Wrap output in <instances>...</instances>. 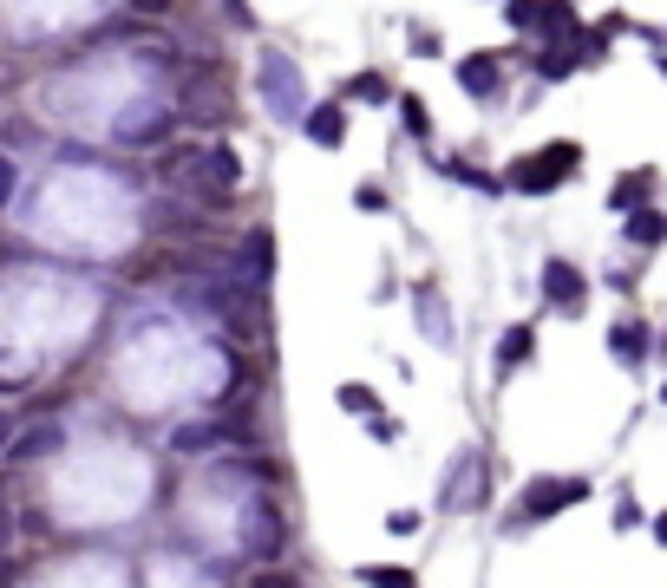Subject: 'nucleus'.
<instances>
[{
    "instance_id": "2f4dec72",
    "label": "nucleus",
    "mask_w": 667,
    "mask_h": 588,
    "mask_svg": "<svg viewBox=\"0 0 667 588\" xmlns=\"http://www.w3.org/2000/svg\"><path fill=\"white\" fill-rule=\"evenodd\" d=\"M642 523V511H635V497H622V511H615V529H635Z\"/></svg>"
},
{
    "instance_id": "7c9ffc66",
    "label": "nucleus",
    "mask_w": 667,
    "mask_h": 588,
    "mask_svg": "<svg viewBox=\"0 0 667 588\" xmlns=\"http://www.w3.org/2000/svg\"><path fill=\"white\" fill-rule=\"evenodd\" d=\"M170 7H177V0H132V13H145V20H164Z\"/></svg>"
},
{
    "instance_id": "6e6552de",
    "label": "nucleus",
    "mask_w": 667,
    "mask_h": 588,
    "mask_svg": "<svg viewBox=\"0 0 667 588\" xmlns=\"http://www.w3.org/2000/svg\"><path fill=\"white\" fill-rule=\"evenodd\" d=\"M177 112H184V118H217L222 112L217 66H190V73H184V85H177Z\"/></svg>"
},
{
    "instance_id": "f8f14e48",
    "label": "nucleus",
    "mask_w": 667,
    "mask_h": 588,
    "mask_svg": "<svg viewBox=\"0 0 667 588\" xmlns=\"http://www.w3.org/2000/svg\"><path fill=\"white\" fill-rule=\"evenodd\" d=\"M301 132H308V138H314V145H341V138H347V112H341V105H314V112H301Z\"/></svg>"
},
{
    "instance_id": "c85d7f7f",
    "label": "nucleus",
    "mask_w": 667,
    "mask_h": 588,
    "mask_svg": "<svg viewBox=\"0 0 667 588\" xmlns=\"http://www.w3.org/2000/svg\"><path fill=\"white\" fill-rule=\"evenodd\" d=\"M354 98H386V78H379V73H361V78H354Z\"/></svg>"
},
{
    "instance_id": "4468645a",
    "label": "nucleus",
    "mask_w": 667,
    "mask_h": 588,
    "mask_svg": "<svg viewBox=\"0 0 667 588\" xmlns=\"http://www.w3.org/2000/svg\"><path fill=\"white\" fill-rule=\"evenodd\" d=\"M118 132H125L132 145H157V138L170 132V112H164V105H150V112H138V118H125Z\"/></svg>"
},
{
    "instance_id": "1a4fd4ad",
    "label": "nucleus",
    "mask_w": 667,
    "mask_h": 588,
    "mask_svg": "<svg viewBox=\"0 0 667 588\" xmlns=\"http://www.w3.org/2000/svg\"><path fill=\"white\" fill-rule=\"evenodd\" d=\"M543 294H550V307L576 314L590 288H583V275H576V262H543Z\"/></svg>"
},
{
    "instance_id": "b1692460",
    "label": "nucleus",
    "mask_w": 667,
    "mask_h": 588,
    "mask_svg": "<svg viewBox=\"0 0 667 588\" xmlns=\"http://www.w3.org/2000/svg\"><path fill=\"white\" fill-rule=\"evenodd\" d=\"M642 190H648V170L622 177V183H615V210H635V203H642Z\"/></svg>"
},
{
    "instance_id": "20e7f679",
    "label": "nucleus",
    "mask_w": 667,
    "mask_h": 588,
    "mask_svg": "<svg viewBox=\"0 0 667 588\" xmlns=\"http://www.w3.org/2000/svg\"><path fill=\"white\" fill-rule=\"evenodd\" d=\"M157 177L170 183V190H190V197H217V183H210V150L204 145H177V150H164L157 157Z\"/></svg>"
},
{
    "instance_id": "f704fd0d",
    "label": "nucleus",
    "mask_w": 667,
    "mask_h": 588,
    "mask_svg": "<svg viewBox=\"0 0 667 588\" xmlns=\"http://www.w3.org/2000/svg\"><path fill=\"white\" fill-rule=\"evenodd\" d=\"M655 543H667V511H661V516H655Z\"/></svg>"
},
{
    "instance_id": "bb28decb",
    "label": "nucleus",
    "mask_w": 667,
    "mask_h": 588,
    "mask_svg": "<svg viewBox=\"0 0 667 588\" xmlns=\"http://www.w3.org/2000/svg\"><path fill=\"white\" fill-rule=\"evenodd\" d=\"M354 203H361L367 217H379V210H386V190H379V183H361V190H354Z\"/></svg>"
},
{
    "instance_id": "7ed1b4c3",
    "label": "nucleus",
    "mask_w": 667,
    "mask_h": 588,
    "mask_svg": "<svg viewBox=\"0 0 667 588\" xmlns=\"http://www.w3.org/2000/svg\"><path fill=\"white\" fill-rule=\"evenodd\" d=\"M576 164H583V150H576V145H543L536 157L511 164V190H556Z\"/></svg>"
},
{
    "instance_id": "c756f323",
    "label": "nucleus",
    "mask_w": 667,
    "mask_h": 588,
    "mask_svg": "<svg viewBox=\"0 0 667 588\" xmlns=\"http://www.w3.org/2000/svg\"><path fill=\"white\" fill-rule=\"evenodd\" d=\"M386 529H393V536H419V516L399 511V516H386Z\"/></svg>"
},
{
    "instance_id": "9d476101",
    "label": "nucleus",
    "mask_w": 667,
    "mask_h": 588,
    "mask_svg": "<svg viewBox=\"0 0 667 588\" xmlns=\"http://www.w3.org/2000/svg\"><path fill=\"white\" fill-rule=\"evenodd\" d=\"M458 85H465L471 98H498V85H504V66H498L491 53H471V60H458Z\"/></svg>"
},
{
    "instance_id": "393cba45",
    "label": "nucleus",
    "mask_w": 667,
    "mask_h": 588,
    "mask_svg": "<svg viewBox=\"0 0 667 588\" xmlns=\"http://www.w3.org/2000/svg\"><path fill=\"white\" fill-rule=\"evenodd\" d=\"M504 13H511V27H536V13H543V0H504Z\"/></svg>"
},
{
    "instance_id": "f3484780",
    "label": "nucleus",
    "mask_w": 667,
    "mask_h": 588,
    "mask_svg": "<svg viewBox=\"0 0 667 588\" xmlns=\"http://www.w3.org/2000/svg\"><path fill=\"white\" fill-rule=\"evenodd\" d=\"M334 399H341V412H361V419H379V392H373V386H361V379H347V386H341Z\"/></svg>"
},
{
    "instance_id": "2eb2a0df",
    "label": "nucleus",
    "mask_w": 667,
    "mask_h": 588,
    "mask_svg": "<svg viewBox=\"0 0 667 588\" xmlns=\"http://www.w3.org/2000/svg\"><path fill=\"white\" fill-rule=\"evenodd\" d=\"M530 354H536V334H530V327H511V334L498 340V372H518Z\"/></svg>"
},
{
    "instance_id": "473e14b6",
    "label": "nucleus",
    "mask_w": 667,
    "mask_h": 588,
    "mask_svg": "<svg viewBox=\"0 0 667 588\" xmlns=\"http://www.w3.org/2000/svg\"><path fill=\"white\" fill-rule=\"evenodd\" d=\"M13 439H20V419H13V412H0V451H7Z\"/></svg>"
},
{
    "instance_id": "423d86ee",
    "label": "nucleus",
    "mask_w": 667,
    "mask_h": 588,
    "mask_svg": "<svg viewBox=\"0 0 667 588\" xmlns=\"http://www.w3.org/2000/svg\"><path fill=\"white\" fill-rule=\"evenodd\" d=\"M249 529H242V549L256 556V563H275L282 556V543H289V529H282V511L275 504H249V516H242Z\"/></svg>"
},
{
    "instance_id": "a878e982",
    "label": "nucleus",
    "mask_w": 667,
    "mask_h": 588,
    "mask_svg": "<svg viewBox=\"0 0 667 588\" xmlns=\"http://www.w3.org/2000/svg\"><path fill=\"white\" fill-rule=\"evenodd\" d=\"M138 66H145V73H170L177 60H170V46H145V53H138Z\"/></svg>"
},
{
    "instance_id": "ddd939ff",
    "label": "nucleus",
    "mask_w": 667,
    "mask_h": 588,
    "mask_svg": "<svg viewBox=\"0 0 667 588\" xmlns=\"http://www.w3.org/2000/svg\"><path fill=\"white\" fill-rule=\"evenodd\" d=\"M222 439H229V432H222L217 419H210V426H177V432H170V451H184V458H190V451H217Z\"/></svg>"
},
{
    "instance_id": "aec40b11",
    "label": "nucleus",
    "mask_w": 667,
    "mask_h": 588,
    "mask_svg": "<svg viewBox=\"0 0 667 588\" xmlns=\"http://www.w3.org/2000/svg\"><path fill=\"white\" fill-rule=\"evenodd\" d=\"M40 451H60V426H40V432L7 444V458H40Z\"/></svg>"
},
{
    "instance_id": "39448f33",
    "label": "nucleus",
    "mask_w": 667,
    "mask_h": 588,
    "mask_svg": "<svg viewBox=\"0 0 667 588\" xmlns=\"http://www.w3.org/2000/svg\"><path fill=\"white\" fill-rule=\"evenodd\" d=\"M590 497V484L583 477H543V484H530L518 497V511H511V523H543V516L570 511V504H583Z\"/></svg>"
},
{
    "instance_id": "6ab92c4d",
    "label": "nucleus",
    "mask_w": 667,
    "mask_h": 588,
    "mask_svg": "<svg viewBox=\"0 0 667 588\" xmlns=\"http://www.w3.org/2000/svg\"><path fill=\"white\" fill-rule=\"evenodd\" d=\"M576 60H583V53H576V40H550L536 66H543V78H563V73H570V66H576Z\"/></svg>"
},
{
    "instance_id": "f257e3e1",
    "label": "nucleus",
    "mask_w": 667,
    "mask_h": 588,
    "mask_svg": "<svg viewBox=\"0 0 667 588\" xmlns=\"http://www.w3.org/2000/svg\"><path fill=\"white\" fill-rule=\"evenodd\" d=\"M190 301H197V307H210L236 340H256V334H262V321H269L262 288H249V282H236V275H210V282L190 294Z\"/></svg>"
},
{
    "instance_id": "412c9836",
    "label": "nucleus",
    "mask_w": 667,
    "mask_h": 588,
    "mask_svg": "<svg viewBox=\"0 0 667 588\" xmlns=\"http://www.w3.org/2000/svg\"><path fill=\"white\" fill-rule=\"evenodd\" d=\"M628 235H635V242H667V217H655V210H628Z\"/></svg>"
},
{
    "instance_id": "f03ea898",
    "label": "nucleus",
    "mask_w": 667,
    "mask_h": 588,
    "mask_svg": "<svg viewBox=\"0 0 667 588\" xmlns=\"http://www.w3.org/2000/svg\"><path fill=\"white\" fill-rule=\"evenodd\" d=\"M256 92H262V105H269L275 125H301V112H308V85H301V73H295L289 53L262 46V60H256Z\"/></svg>"
},
{
    "instance_id": "72a5a7b5",
    "label": "nucleus",
    "mask_w": 667,
    "mask_h": 588,
    "mask_svg": "<svg viewBox=\"0 0 667 588\" xmlns=\"http://www.w3.org/2000/svg\"><path fill=\"white\" fill-rule=\"evenodd\" d=\"M7 543H13V511L0 504V549H7Z\"/></svg>"
},
{
    "instance_id": "5701e85b",
    "label": "nucleus",
    "mask_w": 667,
    "mask_h": 588,
    "mask_svg": "<svg viewBox=\"0 0 667 588\" xmlns=\"http://www.w3.org/2000/svg\"><path fill=\"white\" fill-rule=\"evenodd\" d=\"M399 118H406V132H413V138H426V132H432V118H426V98H399Z\"/></svg>"
},
{
    "instance_id": "cd10ccee",
    "label": "nucleus",
    "mask_w": 667,
    "mask_h": 588,
    "mask_svg": "<svg viewBox=\"0 0 667 588\" xmlns=\"http://www.w3.org/2000/svg\"><path fill=\"white\" fill-rule=\"evenodd\" d=\"M13 183H20V170H13V157H0V210L13 203Z\"/></svg>"
},
{
    "instance_id": "dca6fc26",
    "label": "nucleus",
    "mask_w": 667,
    "mask_h": 588,
    "mask_svg": "<svg viewBox=\"0 0 667 588\" xmlns=\"http://www.w3.org/2000/svg\"><path fill=\"white\" fill-rule=\"evenodd\" d=\"M536 27H543L550 40H576V7H570V0H543Z\"/></svg>"
},
{
    "instance_id": "9b49d317",
    "label": "nucleus",
    "mask_w": 667,
    "mask_h": 588,
    "mask_svg": "<svg viewBox=\"0 0 667 588\" xmlns=\"http://www.w3.org/2000/svg\"><path fill=\"white\" fill-rule=\"evenodd\" d=\"M478 497H484V458L465 451V458H458V477H451V491H445V504L465 511V504H478Z\"/></svg>"
},
{
    "instance_id": "a211bd4d",
    "label": "nucleus",
    "mask_w": 667,
    "mask_h": 588,
    "mask_svg": "<svg viewBox=\"0 0 667 588\" xmlns=\"http://www.w3.org/2000/svg\"><path fill=\"white\" fill-rule=\"evenodd\" d=\"M608 347H615L622 360H642V354H648V327H642V321H622V327L608 334Z\"/></svg>"
},
{
    "instance_id": "0eeeda50",
    "label": "nucleus",
    "mask_w": 667,
    "mask_h": 588,
    "mask_svg": "<svg viewBox=\"0 0 667 588\" xmlns=\"http://www.w3.org/2000/svg\"><path fill=\"white\" fill-rule=\"evenodd\" d=\"M229 275L249 282V288H269V275H275V235H269V229H249L242 249H236V269H229Z\"/></svg>"
},
{
    "instance_id": "4be33fe9",
    "label": "nucleus",
    "mask_w": 667,
    "mask_h": 588,
    "mask_svg": "<svg viewBox=\"0 0 667 588\" xmlns=\"http://www.w3.org/2000/svg\"><path fill=\"white\" fill-rule=\"evenodd\" d=\"M361 582H367V588H419L406 569H393V563H367V569H361Z\"/></svg>"
}]
</instances>
